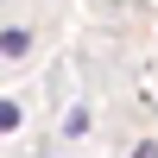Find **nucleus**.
Wrapping results in <instances>:
<instances>
[{"instance_id":"1","label":"nucleus","mask_w":158,"mask_h":158,"mask_svg":"<svg viewBox=\"0 0 158 158\" xmlns=\"http://www.w3.org/2000/svg\"><path fill=\"white\" fill-rule=\"evenodd\" d=\"M0 51H6V57H25V51H32V32H19V25L0 32Z\"/></svg>"},{"instance_id":"2","label":"nucleus","mask_w":158,"mask_h":158,"mask_svg":"<svg viewBox=\"0 0 158 158\" xmlns=\"http://www.w3.org/2000/svg\"><path fill=\"white\" fill-rule=\"evenodd\" d=\"M13 127H19V108H13V101H0V133H13Z\"/></svg>"}]
</instances>
